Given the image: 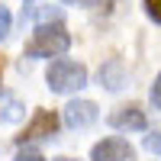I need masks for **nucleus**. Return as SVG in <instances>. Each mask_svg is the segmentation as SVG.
I'll use <instances>...</instances> for the list:
<instances>
[{"instance_id": "nucleus-13", "label": "nucleus", "mask_w": 161, "mask_h": 161, "mask_svg": "<svg viewBox=\"0 0 161 161\" xmlns=\"http://www.w3.org/2000/svg\"><path fill=\"white\" fill-rule=\"evenodd\" d=\"M145 148L155 152V155H161V129H158V132H152V136L145 139Z\"/></svg>"}, {"instance_id": "nucleus-11", "label": "nucleus", "mask_w": 161, "mask_h": 161, "mask_svg": "<svg viewBox=\"0 0 161 161\" xmlns=\"http://www.w3.org/2000/svg\"><path fill=\"white\" fill-rule=\"evenodd\" d=\"M148 100H152L155 110H161V74L155 77V84H152V90H148Z\"/></svg>"}, {"instance_id": "nucleus-14", "label": "nucleus", "mask_w": 161, "mask_h": 161, "mask_svg": "<svg viewBox=\"0 0 161 161\" xmlns=\"http://www.w3.org/2000/svg\"><path fill=\"white\" fill-rule=\"evenodd\" d=\"M13 161H45V158L39 155V152H32V148H26V152H19V155L13 158Z\"/></svg>"}, {"instance_id": "nucleus-1", "label": "nucleus", "mask_w": 161, "mask_h": 161, "mask_svg": "<svg viewBox=\"0 0 161 161\" xmlns=\"http://www.w3.org/2000/svg\"><path fill=\"white\" fill-rule=\"evenodd\" d=\"M71 45V36L64 32L61 23H42L39 29L32 32V39L26 42V58H58L64 55Z\"/></svg>"}, {"instance_id": "nucleus-12", "label": "nucleus", "mask_w": 161, "mask_h": 161, "mask_svg": "<svg viewBox=\"0 0 161 161\" xmlns=\"http://www.w3.org/2000/svg\"><path fill=\"white\" fill-rule=\"evenodd\" d=\"M145 13L161 26V0H145Z\"/></svg>"}, {"instance_id": "nucleus-15", "label": "nucleus", "mask_w": 161, "mask_h": 161, "mask_svg": "<svg viewBox=\"0 0 161 161\" xmlns=\"http://www.w3.org/2000/svg\"><path fill=\"white\" fill-rule=\"evenodd\" d=\"M64 3H90V0H64Z\"/></svg>"}, {"instance_id": "nucleus-9", "label": "nucleus", "mask_w": 161, "mask_h": 161, "mask_svg": "<svg viewBox=\"0 0 161 161\" xmlns=\"http://www.w3.org/2000/svg\"><path fill=\"white\" fill-rule=\"evenodd\" d=\"M23 19H61V10H52V7H36L29 13H23Z\"/></svg>"}, {"instance_id": "nucleus-8", "label": "nucleus", "mask_w": 161, "mask_h": 161, "mask_svg": "<svg viewBox=\"0 0 161 161\" xmlns=\"http://www.w3.org/2000/svg\"><path fill=\"white\" fill-rule=\"evenodd\" d=\"M100 80H103L110 90H119V87H123V64H119V61L103 64V68H100Z\"/></svg>"}, {"instance_id": "nucleus-2", "label": "nucleus", "mask_w": 161, "mask_h": 161, "mask_svg": "<svg viewBox=\"0 0 161 161\" xmlns=\"http://www.w3.org/2000/svg\"><path fill=\"white\" fill-rule=\"evenodd\" d=\"M45 80H48L52 93H74V90H80V87L87 84V68H84V64H77V61L61 58V61H55V64L48 68Z\"/></svg>"}, {"instance_id": "nucleus-10", "label": "nucleus", "mask_w": 161, "mask_h": 161, "mask_svg": "<svg viewBox=\"0 0 161 161\" xmlns=\"http://www.w3.org/2000/svg\"><path fill=\"white\" fill-rule=\"evenodd\" d=\"M10 26H13V16H10V10L0 3V42L7 39V32H10Z\"/></svg>"}, {"instance_id": "nucleus-3", "label": "nucleus", "mask_w": 161, "mask_h": 161, "mask_svg": "<svg viewBox=\"0 0 161 161\" xmlns=\"http://www.w3.org/2000/svg\"><path fill=\"white\" fill-rule=\"evenodd\" d=\"M58 132V116L52 110H36L32 123L26 126V132L19 136V142H39V139H52Z\"/></svg>"}, {"instance_id": "nucleus-4", "label": "nucleus", "mask_w": 161, "mask_h": 161, "mask_svg": "<svg viewBox=\"0 0 161 161\" xmlns=\"http://www.w3.org/2000/svg\"><path fill=\"white\" fill-rule=\"evenodd\" d=\"M132 158H136V152L123 139H103L90 152V161H132Z\"/></svg>"}, {"instance_id": "nucleus-6", "label": "nucleus", "mask_w": 161, "mask_h": 161, "mask_svg": "<svg viewBox=\"0 0 161 161\" xmlns=\"http://www.w3.org/2000/svg\"><path fill=\"white\" fill-rule=\"evenodd\" d=\"M110 126L113 129H126V132H142L148 126V119H145V113L136 103H129V106H119L116 113H110Z\"/></svg>"}, {"instance_id": "nucleus-16", "label": "nucleus", "mask_w": 161, "mask_h": 161, "mask_svg": "<svg viewBox=\"0 0 161 161\" xmlns=\"http://www.w3.org/2000/svg\"><path fill=\"white\" fill-rule=\"evenodd\" d=\"M58 161H74V158H58Z\"/></svg>"}, {"instance_id": "nucleus-5", "label": "nucleus", "mask_w": 161, "mask_h": 161, "mask_svg": "<svg viewBox=\"0 0 161 161\" xmlns=\"http://www.w3.org/2000/svg\"><path fill=\"white\" fill-rule=\"evenodd\" d=\"M97 103L93 100H71L68 106H64V123H68L71 129H87L97 123Z\"/></svg>"}, {"instance_id": "nucleus-7", "label": "nucleus", "mask_w": 161, "mask_h": 161, "mask_svg": "<svg viewBox=\"0 0 161 161\" xmlns=\"http://www.w3.org/2000/svg\"><path fill=\"white\" fill-rule=\"evenodd\" d=\"M23 116H26V106H23V100L16 97V93L0 90V123H19Z\"/></svg>"}]
</instances>
